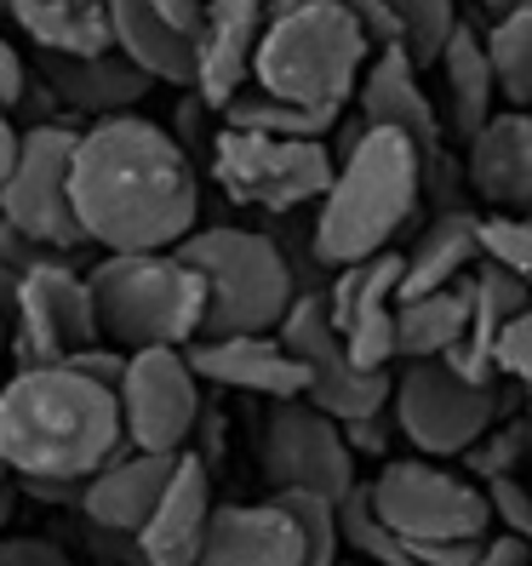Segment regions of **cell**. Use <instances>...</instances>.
<instances>
[{
  "mask_svg": "<svg viewBox=\"0 0 532 566\" xmlns=\"http://www.w3.org/2000/svg\"><path fill=\"white\" fill-rule=\"evenodd\" d=\"M75 212L104 252H173L195 235L201 178L189 149L144 115H109L81 132Z\"/></svg>",
  "mask_w": 532,
  "mask_h": 566,
  "instance_id": "cell-1",
  "label": "cell"
},
{
  "mask_svg": "<svg viewBox=\"0 0 532 566\" xmlns=\"http://www.w3.org/2000/svg\"><path fill=\"white\" fill-rule=\"evenodd\" d=\"M0 452L12 481H92L132 452L121 395L75 366H18L0 384Z\"/></svg>",
  "mask_w": 532,
  "mask_h": 566,
  "instance_id": "cell-2",
  "label": "cell"
},
{
  "mask_svg": "<svg viewBox=\"0 0 532 566\" xmlns=\"http://www.w3.org/2000/svg\"><path fill=\"white\" fill-rule=\"evenodd\" d=\"M429 178L424 149L395 126H367L361 138L338 155V178H332L326 201L310 229V252L321 270H350L401 235V223L418 207V189Z\"/></svg>",
  "mask_w": 532,
  "mask_h": 566,
  "instance_id": "cell-3",
  "label": "cell"
},
{
  "mask_svg": "<svg viewBox=\"0 0 532 566\" xmlns=\"http://www.w3.org/2000/svg\"><path fill=\"white\" fill-rule=\"evenodd\" d=\"M373 41L344 0H275L258 41L252 86L304 109H344L373 63Z\"/></svg>",
  "mask_w": 532,
  "mask_h": 566,
  "instance_id": "cell-4",
  "label": "cell"
},
{
  "mask_svg": "<svg viewBox=\"0 0 532 566\" xmlns=\"http://www.w3.org/2000/svg\"><path fill=\"white\" fill-rule=\"evenodd\" d=\"M104 344L138 349H189L207 332V281L178 252H104L86 275Z\"/></svg>",
  "mask_w": 532,
  "mask_h": 566,
  "instance_id": "cell-5",
  "label": "cell"
},
{
  "mask_svg": "<svg viewBox=\"0 0 532 566\" xmlns=\"http://www.w3.org/2000/svg\"><path fill=\"white\" fill-rule=\"evenodd\" d=\"M195 263L207 281V332L201 338H252V332H281L286 310L298 304L292 258L258 235V229H195L173 247Z\"/></svg>",
  "mask_w": 532,
  "mask_h": 566,
  "instance_id": "cell-6",
  "label": "cell"
},
{
  "mask_svg": "<svg viewBox=\"0 0 532 566\" xmlns=\"http://www.w3.org/2000/svg\"><path fill=\"white\" fill-rule=\"evenodd\" d=\"M378 521L413 544H487L492 538V492L481 481H463L452 470H441L436 458H401L384 475L367 481Z\"/></svg>",
  "mask_w": 532,
  "mask_h": 566,
  "instance_id": "cell-7",
  "label": "cell"
},
{
  "mask_svg": "<svg viewBox=\"0 0 532 566\" xmlns=\"http://www.w3.org/2000/svg\"><path fill=\"white\" fill-rule=\"evenodd\" d=\"M212 178L241 207L298 212L310 201H326L338 166L321 138H263V132L223 126L212 138Z\"/></svg>",
  "mask_w": 532,
  "mask_h": 566,
  "instance_id": "cell-8",
  "label": "cell"
},
{
  "mask_svg": "<svg viewBox=\"0 0 532 566\" xmlns=\"http://www.w3.org/2000/svg\"><path fill=\"white\" fill-rule=\"evenodd\" d=\"M75 149L81 132L63 120H35L23 132V149L7 189H0V218L18 223L23 235L46 241L52 252L86 247V229L75 212Z\"/></svg>",
  "mask_w": 532,
  "mask_h": 566,
  "instance_id": "cell-9",
  "label": "cell"
},
{
  "mask_svg": "<svg viewBox=\"0 0 532 566\" xmlns=\"http://www.w3.org/2000/svg\"><path fill=\"white\" fill-rule=\"evenodd\" d=\"M395 423L424 458H463L498 423V384H470L447 355L407 360L395 378Z\"/></svg>",
  "mask_w": 532,
  "mask_h": 566,
  "instance_id": "cell-10",
  "label": "cell"
},
{
  "mask_svg": "<svg viewBox=\"0 0 532 566\" xmlns=\"http://www.w3.org/2000/svg\"><path fill=\"white\" fill-rule=\"evenodd\" d=\"M275 338L310 366V395L304 401L321 407L338 423H361V418H384V407L395 401V378L389 373H367V366L350 360L344 332L332 326L326 292H298V304L286 310Z\"/></svg>",
  "mask_w": 532,
  "mask_h": 566,
  "instance_id": "cell-11",
  "label": "cell"
},
{
  "mask_svg": "<svg viewBox=\"0 0 532 566\" xmlns=\"http://www.w3.org/2000/svg\"><path fill=\"white\" fill-rule=\"evenodd\" d=\"M263 481L275 492H315L326 504H344L361 486L355 475V447L338 418H326L310 401H275L258 436Z\"/></svg>",
  "mask_w": 532,
  "mask_h": 566,
  "instance_id": "cell-12",
  "label": "cell"
},
{
  "mask_svg": "<svg viewBox=\"0 0 532 566\" xmlns=\"http://www.w3.org/2000/svg\"><path fill=\"white\" fill-rule=\"evenodd\" d=\"M121 418L132 452H189L201 423V378L184 349H138L121 384Z\"/></svg>",
  "mask_w": 532,
  "mask_h": 566,
  "instance_id": "cell-13",
  "label": "cell"
},
{
  "mask_svg": "<svg viewBox=\"0 0 532 566\" xmlns=\"http://www.w3.org/2000/svg\"><path fill=\"white\" fill-rule=\"evenodd\" d=\"M97 338H104V332H97V304H92L86 275L63 270L58 258L23 275L18 315H12L18 366H63L81 349H92Z\"/></svg>",
  "mask_w": 532,
  "mask_h": 566,
  "instance_id": "cell-14",
  "label": "cell"
},
{
  "mask_svg": "<svg viewBox=\"0 0 532 566\" xmlns=\"http://www.w3.org/2000/svg\"><path fill=\"white\" fill-rule=\"evenodd\" d=\"M401 275H407V252H378L367 263H350V270L332 275L326 310L332 326L344 332L350 360L367 366V373H389L395 349V297H401Z\"/></svg>",
  "mask_w": 532,
  "mask_h": 566,
  "instance_id": "cell-15",
  "label": "cell"
},
{
  "mask_svg": "<svg viewBox=\"0 0 532 566\" xmlns=\"http://www.w3.org/2000/svg\"><path fill=\"white\" fill-rule=\"evenodd\" d=\"M109 7H115V46L149 81L195 86L207 0H109Z\"/></svg>",
  "mask_w": 532,
  "mask_h": 566,
  "instance_id": "cell-16",
  "label": "cell"
},
{
  "mask_svg": "<svg viewBox=\"0 0 532 566\" xmlns=\"http://www.w3.org/2000/svg\"><path fill=\"white\" fill-rule=\"evenodd\" d=\"M184 355L195 366V378L218 384V389L270 395V401H304L310 395V366L275 332H252V338H195Z\"/></svg>",
  "mask_w": 532,
  "mask_h": 566,
  "instance_id": "cell-17",
  "label": "cell"
},
{
  "mask_svg": "<svg viewBox=\"0 0 532 566\" xmlns=\"http://www.w3.org/2000/svg\"><path fill=\"white\" fill-rule=\"evenodd\" d=\"M275 0H207V29H201V70H195V97L207 109H229L252 86L258 41L270 23Z\"/></svg>",
  "mask_w": 532,
  "mask_h": 566,
  "instance_id": "cell-18",
  "label": "cell"
},
{
  "mask_svg": "<svg viewBox=\"0 0 532 566\" xmlns=\"http://www.w3.org/2000/svg\"><path fill=\"white\" fill-rule=\"evenodd\" d=\"M361 126H395L424 149L429 172H447V149H441V115L429 104V92L418 81V63L407 57V46H389L367 63L361 75Z\"/></svg>",
  "mask_w": 532,
  "mask_h": 566,
  "instance_id": "cell-19",
  "label": "cell"
},
{
  "mask_svg": "<svg viewBox=\"0 0 532 566\" xmlns=\"http://www.w3.org/2000/svg\"><path fill=\"white\" fill-rule=\"evenodd\" d=\"M35 75L52 92V104L92 115V120H109V115H132L149 97V75L132 63L121 46L115 52H92V57H63V52H41L35 57Z\"/></svg>",
  "mask_w": 532,
  "mask_h": 566,
  "instance_id": "cell-20",
  "label": "cell"
},
{
  "mask_svg": "<svg viewBox=\"0 0 532 566\" xmlns=\"http://www.w3.org/2000/svg\"><path fill=\"white\" fill-rule=\"evenodd\" d=\"M212 470L201 452L178 458V475L166 486V497L155 504V515L138 532L144 566H201L207 532H212Z\"/></svg>",
  "mask_w": 532,
  "mask_h": 566,
  "instance_id": "cell-21",
  "label": "cell"
},
{
  "mask_svg": "<svg viewBox=\"0 0 532 566\" xmlns=\"http://www.w3.org/2000/svg\"><path fill=\"white\" fill-rule=\"evenodd\" d=\"M178 458L184 452H121L109 470H97L86 481L81 521L138 538L144 521L155 515V504L166 497V486H173V475H178Z\"/></svg>",
  "mask_w": 532,
  "mask_h": 566,
  "instance_id": "cell-22",
  "label": "cell"
},
{
  "mask_svg": "<svg viewBox=\"0 0 532 566\" xmlns=\"http://www.w3.org/2000/svg\"><path fill=\"white\" fill-rule=\"evenodd\" d=\"M470 184L492 212L532 218V115L498 109L470 138Z\"/></svg>",
  "mask_w": 532,
  "mask_h": 566,
  "instance_id": "cell-23",
  "label": "cell"
},
{
  "mask_svg": "<svg viewBox=\"0 0 532 566\" xmlns=\"http://www.w3.org/2000/svg\"><path fill=\"white\" fill-rule=\"evenodd\" d=\"M532 310V286L515 281L504 263L481 258L470 270V332L463 344L447 355L470 384H498V338L510 332V321H521Z\"/></svg>",
  "mask_w": 532,
  "mask_h": 566,
  "instance_id": "cell-24",
  "label": "cell"
},
{
  "mask_svg": "<svg viewBox=\"0 0 532 566\" xmlns=\"http://www.w3.org/2000/svg\"><path fill=\"white\" fill-rule=\"evenodd\" d=\"M481 258H487L481 252V218L476 212H441L418 235V247H407V275H401V297L395 304H418L429 292L458 286Z\"/></svg>",
  "mask_w": 532,
  "mask_h": 566,
  "instance_id": "cell-25",
  "label": "cell"
},
{
  "mask_svg": "<svg viewBox=\"0 0 532 566\" xmlns=\"http://www.w3.org/2000/svg\"><path fill=\"white\" fill-rule=\"evenodd\" d=\"M7 18L35 41V52H63V57L115 52V7L109 0H12Z\"/></svg>",
  "mask_w": 532,
  "mask_h": 566,
  "instance_id": "cell-26",
  "label": "cell"
},
{
  "mask_svg": "<svg viewBox=\"0 0 532 566\" xmlns=\"http://www.w3.org/2000/svg\"><path fill=\"white\" fill-rule=\"evenodd\" d=\"M441 75H447V115H452V132L463 144L498 115L492 97H498V75H492V57H487V35H476L470 23L458 29L441 52Z\"/></svg>",
  "mask_w": 532,
  "mask_h": 566,
  "instance_id": "cell-27",
  "label": "cell"
},
{
  "mask_svg": "<svg viewBox=\"0 0 532 566\" xmlns=\"http://www.w3.org/2000/svg\"><path fill=\"white\" fill-rule=\"evenodd\" d=\"M470 332V281L429 292L418 304H395V349L401 360H441Z\"/></svg>",
  "mask_w": 532,
  "mask_h": 566,
  "instance_id": "cell-28",
  "label": "cell"
},
{
  "mask_svg": "<svg viewBox=\"0 0 532 566\" xmlns=\"http://www.w3.org/2000/svg\"><path fill=\"white\" fill-rule=\"evenodd\" d=\"M223 126L236 132H263V138H321L338 126V109H304V104H286V97L263 92V86H247L236 104L223 109Z\"/></svg>",
  "mask_w": 532,
  "mask_h": 566,
  "instance_id": "cell-29",
  "label": "cell"
},
{
  "mask_svg": "<svg viewBox=\"0 0 532 566\" xmlns=\"http://www.w3.org/2000/svg\"><path fill=\"white\" fill-rule=\"evenodd\" d=\"M487 57H492V75H498V97H504L510 109H532V7L492 18Z\"/></svg>",
  "mask_w": 532,
  "mask_h": 566,
  "instance_id": "cell-30",
  "label": "cell"
},
{
  "mask_svg": "<svg viewBox=\"0 0 532 566\" xmlns=\"http://www.w3.org/2000/svg\"><path fill=\"white\" fill-rule=\"evenodd\" d=\"M384 7L395 12V23H401V46H407V57L418 63V70L441 63L447 41L463 29L452 0H384Z\"/></svg>",
  "mask_w": 532,
  "mask_h": 566,
  "instance_id": "cell-31",
  "label": "cell"
},
{
  "mask_svg": "<svg viewBox=\"0 0 532 566\" xmlns=\"http://www.w3.org/2000/svg\"><path fill=\"white\" fill-rule=\"evenodd\" d=\"M338 526H344V549H355L361 560H373V566H418L413 549L378 521L367 486H355L344 504H338Z\"/></svg>",
  "mask_w": 532,
  "mask_h": 566,
  "instance_id": "cell-32",
  "label": "cell"
},
{
  "mask_svg": "<svg viewBox=\"0 0 532 566\" xmlns=\"http://www.w3.org/2000/svg\"><path fill=\"white\" fill-rule=\"evenodd\" d=\"M526 452H532V423L521 418V423H504V429L492 423L463 458H470V475H481V481L492 486V481H510L515 463H521Z\"/></svg>",
  "mask_w": 532,
  "mask_h": 566,
  "instance_id": "cell-33",
  "label": "cell"
},
{
  "mask_svg": "<svg viewBox=\"0 0 532 566\" xmlns=\"http://www.w3.org/2000/svg\"><path fill=\"white\" fill-rule=\"evenodd\" d=\"M481 252L532 286V218H510V212L481 218Z\"/></svg>",
  "mask_w": 532,
  "mask_h": 566,
  "instance_id": "cell-34",
  "label": "cell"
},
{
  "mask_svg": "<svg viewBox=\"0 0 532 566\" xmlns=\"http://www.w3.org/2000/svg\"><path fill=\"white\" fill-rule=\"evenodd\" d=\"M492 515H498V532H510V538H521L532 549V486H521L515 475L510 481H492Z\"/></svg>",
  "mask_w": 532,
  "mask_h": 566,
  "instance_id": "cell-35",
  "label": "cell"
},
{
  "mask_svg": "<svg viewBox=\"0 0 532 566\" xmlns=\"http://www.w3.org/2000/svg\"><path fill=\"white\" fill-rule=\"evenodd\" d=\"M63 366H75L81 378H92V384H104V389H115V395H121V384H126V366H132V355H126L121 344H104V338H97L92 349H81L75 360H63Z\"/></svg>",
  "mask_w": 532,
  "mask_h": 566,
  "instance_id": "cell-36",
  "label": "cell"
},
{
  "mask_svg": "<svg viewBox=\"0 0 532 566\" xmlns=\"http://www.w3.org/2000/svg\"><path fill=\"white\" fill-rule=\"evenodd\" d=\"M498 378H515L532 389V310L510 321V332L498 338Z\"/></svg>",
  "mask_w": 532,
  "mask_h": 566,
  "instance_id": "cell-37",
  "label": "cell"
},
{
  "mask_svg": "<svg viewBox=\"0 0 532 566\" xmlns=\"http://www.w3.org/2000/svg\"><path fill=\"white\" fill-rule=\"evenodd\" d=\"M52 258H63V252H52L46 241L23 235L18 223H7V218H0V263H7V270L29 275V270H41V263H52Z\"/></svg>",
  "mask_w": 532,
  "mask_h": 566,
  "instance_id": "cell-38",
  "label": "cell"
},
{
  "mask_svg": "<svg viewBox=\"0 0 532 566\" xmlns=\"http://www.w3.org/2000/svg\"><path fill=\"white\" fill-rule=\"evenodd\" d=\"M0 566H75L52 538H0Z\"/></svg>",
  "mask_w": 532,
  "mask_h": 566,
  "instance_id": "cell-39",
  "label": "cell"
},
{
  "mask_svg": "<svg viewBox=\"0 0 532 566\" xmlns=\"http://www.w3.org/2000/svg\"><path fill=\"white\" fill-rule=\"evenodd\" d=\"M23 97H29V63H23V52L7 35H0V104L18 109Z\"/></svg>",
  "mask_w": 532,
  "mask_h": 566,
  "instance_id": "cell-40",
  "label": "cell"
},
{
  "mask_svg": "<svg viewBox=\"0 0 532 566\" xmlns=\"http://www.w3.org/2000/svg\"><path fill=\"white\" fill-rule=\"evenodd\" d=\"M18 492H23V497H35V504H70V510H81L86 481H41V475H23Z\"/></svg>",
  "mask_w": 532,
  "mask_h": 566,
  "instance_id": "cell-41",
  "label": "cell"
},
{
  "mask_svg": "<svg viewBox=\"0 0 532 566\" xmlns=\"http://www.w3.org/2000/svg\"><path fill=\"white\" fill-rule=\"evenodd\" d=\"M470 566H532V549L521 538H510V532H498V538L487 544V555L470 560Z\"/></svg>",
  "mask_w": 532,
  "mask_h": 566,
  "instance_id": "cell-42",
  "label": "cell"
},
{
  "mask_svg": "<svg viewBox=\"0 0 532 566\" xmlns=\"http://www.w3.org/2000/svg\"><path fill=\"white\" fill-rule=\"evenodd\" d=\"M18 149H23V132L12 126L7 104H0V189H7V178H12V166H18Z\"/></svg>",
  "mask_w": 532,
  "mask_h": 566,
  "instance_id": "cell-43",
  "label": "cell"
},
{
  "mask_svg": "<svg viewBox=\"0 0 532 566\" xmlns=\"http://www.w3.org/2000/svg\"><path fill=\"white\" fill-rule=\"evenodd\" d=\"M344 436H350L355 458H361V452H384V429H378V418H361V423H344Z\"/></svg>",
  "mask_w": 532,
  "mask_h": 566,
  "instance_id": "cell-44",
  "label": "cell"
},
{
  "mask_svg": "<svg viewBox=\"0 0 532 566\" xmlns=\"http://www.w3.org/2000/svg\"><path fill=\"white\" fill-rule=\"evenodd\" d=\"M18 292H23V275L0 263V321H7V332H12V315H18Z\"/></svg>",
  "mask_w": 532,
  "mask_h": 566,
  "instance_id": "cell-45",
  "label": "cell"
},
{
  "mask_svg": "<svg viewBox=\"0 0 532 566\" xmlns=\"http://www.w3.org/2000/svg\"><path fill=\"white\" fill-rule=\"evenodd\" d=\"M481 7H487L492 18H504V12H521V7H532V0H481Z\"/></svg>",
  "mask_w": 532,
  "mask_h": 566,
  "instance_id": "cell-46",
  "label": "cell"
},
{
  "mask_svg": "<svg viewBox=\"0 0 532 566\" xmlns=\"http://www.w3.org/2000/svg\"><path fill=\"white\" fill-rule=\"evenodd\" d=\"M7 521H12V481H0V532H7Z\"/></svg>",
  "mask_w": 532,
  "mask_h": 566,
  "instance_id": "cell-47",
  "label": "cell"
},
{
  "mask_svg": "<svg viewBox=\"0 0 532 566\" xmlns=\"http://www.w3.org/2000/svg\"><path fill=\"white\" fill-rule=\"evenodd\" d=\"M12 349V332H7V321H0V355H7Z\"/></svg>",
  "mask_w": 532,
  "mask_h": 566,
  "instance_id": "cell-48",
  "label": "cell"
},
{
  "mask_svg": "<svg viewBox=\"0 0 532 566\" xmlns=\"http://www.w3.org/2000/svg\"><path fill=\"white\" fill-rule=\"evenodd\" d=\"M0 481H12V470H7V452H0Z\"/></svg>",
  "mask_w": 532,
  "mask_h": 566,
  "instance_id": "cell-49",
  "label": "cell"
},
{
  "mask_svg": "<svg viewBox=\"0 0 532 566\" xmlns=\"http://www.w3.org/2000/svg\"><path fill=\"white\" fill-rule=\"evenodd\" d=\"M7 12H12V0H0V18H7Z\"/></svg>",
  "mask_w": 532,
  "mask_h": 566,
  "instance_id": "cell-50",
  "label": "cell"
},
{
  "mask_svg": "<svg viewBox=\"0 0 532 566\" xmlns=\"http://www.w3.org/2000/svg\"><path fill=\"white\" fill-rule=\"evenodd\" d=\"M526 423H532V401H526Z\"/></svg>",
  "mask_w": 532,
  "mask_h": 566,
  "instance_id": "cell-51",
  "label": "cell"
},
{
  "mask_svg": "<svg viewBox=\"0 0 532 566\" xmlns=\"http://www.w3.org/2000/svg\"><path fill=\"white\" fill-rule=\"evenodd\" d=\"M526 115H532V109H526Z\"/></svg>",
  "mask_w": 532,
  "mask_h": 566,
  "instance_id": "cell-52",
  "label": "cell"
}]
</instances>
